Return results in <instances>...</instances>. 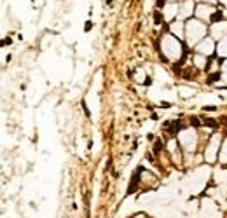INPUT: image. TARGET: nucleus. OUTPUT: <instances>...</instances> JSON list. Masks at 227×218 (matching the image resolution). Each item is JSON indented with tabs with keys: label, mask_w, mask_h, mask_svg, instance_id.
Instances as JSON below:
<instances>
[{
	"label": "nucleus",
	"mask_w": 227,
	"mask_h": 218,
	"mask_svg": "<svg viewBox=\"0 0 227 218\" xmlns=\"http://www.w3.org/2000/svg\"><path fill=\"white\" fill-rule=\"evenodd\" d=\"M140 173H142V169H138V173L131 176V183H129V187H128V194H133V192H135V190L138 188V181H140Z\"/></svg>",
	"instance_id": "1"
},
{
	"label": "nucleus",
	"mask_w": 227,
	"mask_h": 218,
	"mask_svg": "<svg viewBox=\"0 0 227 218\" xmlns=\"http://www.w3.org/2000/svg\"><path fill=\"white\" fill-rule=\"evenodd\" d=\"M203 124L208 126V128H217V126H218L215 119H204V120H203Z\"/></svg>",
	"instance_id": "2"
},
{
	"label": "nucleus",
	"mask_w": 227,
	"mask_h": 218,
	"mask_svg": "<svg viewBox=\"0 0 227 218\" xmlns=\"http://www.w3.org/2000/svg\"><path fill=\"white\" fill-rule=\"evenodd\" d=\"M222 18H224V16H222L220 10H218V12H213V16H211V19H213V21H222Z\"/></svg>",
	"instance_id": "3"
},
{
	"label": "nucleus",
	"mask_w": 227,
	"mask_h": 218,
	"mask_svg": "<svg viewBox=\"0 0 227 218\" xmlns=\"http://www.w3.org/2000/svg\"><path fill=\"white\" fill-rule=\"evenodd\" d=\"M220 79V73H213V75H210V79H208V82L211 84V82H215V80Z\"/></svg>",
	"instance_id": "4"
},
{
	"label": "nucleus",
	"mask_w": 227,
	"mask_h": 218,
	"mask_svg": "<svg viewBox=\"0 0 227 218\" xmlns=\"http://www.w3.org/2000/svg\"><path fill=\"white\" fill-rule=\"evenodd\" d=\"M190 122H192V126H194V128H199V126H201V122H199L198 117H190Z\"/></svg>",
	"instance_id": "5"
},
{
	"label": "nucleus",
	"mask_w": 227,
	"mask_h": 218,
	"mask_svg": "<svg viewBox=\"0 0 227 218\" xmlns=\"http://www.w3.org/2000/svg\"><path fill=\"white\" fill-rule=\"evenodd\" d=\"M161 148H163V143H161V140H157L156 145H154V152H159Z\"/></svg>",
	"instance_id": "6"
},
{
	"label": "nucleus",
	"mask_w": 227,
	"mask_h": 218,
	"mask_svg": "<svg viewBox=\"0 0 227 218\" xmlns=\"http://www.w3.org/2000/svg\"><path fill=\"white\" fill-rule=\"evenodd\" d=\"M154 21H156V23H161V21H163V16H161V12H156V14H154Z\"/></svg>",
	"instance_id": "7"
}]
</instances>
